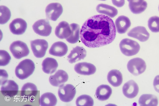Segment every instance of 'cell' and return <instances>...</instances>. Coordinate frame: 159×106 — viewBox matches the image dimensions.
<instances>
[{
  "label": "cell",
  "mask_w": 159,
  "mask_h": 106,
  "mask_svg": "<svg viewBox=\"0 0 159 106\" xmlns=\"http://www.w3.org/2000/svg\"><path fill=\"white\" fill-rule=\"evenodd\" d=\"M127 35L128 36L137 39L142 42L147 40L150 35L146 28L142 26L133 28L128 32Z\"/></svg>",
  "instance_id": "obj_12"
},
{
  "label": "cell",
  "mask_w": 159,
  "mask_h": 106,
  "mask_svg": "<svg viewBox=\"0 0 159 106\" xmlns=\"http://www.w3.org/2000/svg\"><path fill=\"white\" fill-rule=\"evenodd\" d=\"M57 102L56 96L51 92H46L42 94L40 98L39 103L41 106H54Z\"/></svg>",
  "instance_id": "obj_27"
},
{
  "label": "cell",
  "mask_w": 159,
  "mask_h": 106,
  "mask_svg": "<svg viewBox=\"0 0 159 106\" xmlns=\"http://www.w3.org/2000/svg\"><path fill=\"white\" fill-rule=\"evenodd\" d=\"M123 93L124 95L129 98H133L138 94L139 88L137 83L131 80L126 83L122 87Z\"/></svg>",
  "instance_id": "obj_14"
},
{
  "label": "cell",
  "mask_w": 159,
  "mask_h": 106,
  "mask_svg": "<svg viewBox=\"0 0 159 106\" xmlns=\"http://www.w3.org/2000/svg\"><path fill=\"white\" fill-rule=\"evenodd\" d=\"M68 75L65 71L59 70L53 75H51L49 79L50 83L53 86L60 87L63 85L68 80Z\"/></svg>",
  "instance_id": "obj_11"
},
{
  "label": "cell",
  "mask_w": 159,
  "mask_h": 106,
  "mask_svg": "<svg viewBox=\"0 0 159 106\" xmlns=\"http://www.w3.org/2000/svg\"><path fill=\"white\" fill-rule=\"evenodd\" d=\"M71 32L70 25L65 21L61 22L59 23L55 31L56 36L61 39L67 38L70 35Z\"/></svg>",
  "instance_id": "obj_17"
},
{
  "label": "cell",
  "mask_w": 159,
  "mask_h": 106,
  "mask_svg": "<svg viewBox=\"0 0 159 106\" xmlns=\"http://www.w3.org/2000/svg\"><path fill=\"white\" fill-rule=\"evenodd\" d=\"M11 57L9 53L4 50H0V65L5 66L8 64L11 60Z\"/></svg>",
  "instance_id": "obj_32"
},
{
  "label": "cell",
  "mask_w": 159,
  "mask_h": 106,
  "mask_svg": "<svg viewBox=\"0 0 159 106\" xmlns=\"http://www.w3.org/2000/svg\"><path fill=\"white\" fill-rule=\"evenodd\" d=\"M97 11L101 14L113 18L118 14V11L115 7L110 5L101 3L98 5L96 8Z\"/></svg>",
  "instance_id": "obj_26"
},
{
  "label": "cell",
  "mask_w": 159,
  "mask_h": 106,
  "mask_svg": "<svg viewBox=\"0 0 159 106\" xmlns=\"http://www.w3.org/2000/svg\"><path fill=\"white\" fill-rule=\"evenodd\" d=\"M31 49L35 56L42 58L45 55L48 47L47 41L44 39H37L30 41Z\"/></svg>",
  "instance_id": "obj_7"
},
{
  "label": "cell",
  "mask_w": 159,
  "mask_h": 106,
  "mask_svg": "<svg viewBox=\"0 0 159 106\" xmlns=\"http://www.w3.org/2000/svg\"><path fill=\"white\" fill-rule=\"evenodd\" d=\"M32 28L35 33L42 36H48L52 32V27L47 19L37 21L33 25Z\"/></svg>",
  "instance_id": "obj_8"
},
{
  "label": "cell",
  "mask_w": 159,
  "mask_h": 106,
  "mask_svg": "<svg viewBox=\"0 0 159 106\" xmlns=\"http://www.w3.org/2000/svg\"><path fill=\"white\" fill-rule=\"evenodd\" d=\"M35 64L30 59H26L21 61L16 67L15 73L16 77L20 79L27 78L33 73Z\"/></svg>",
  "instance_id": "obj_2"
},
{
  "label": "cell",
  "mask_w": 159,
  "mask_h": 106,
  "mask_svg": "<svg viewBox=\"0 0 159 106\" xmlns=\"http://www.w3.org/2000/svg\"><path fill=\"white\" fill-rule=\"evenodd\" d=\"M38 93V89L34 84L28 83L22 86L21 89V95L24 98H31L35 97Z\"/></svg>",
  "instance_id": "obj_24"
},
{
  "label": "cell",
  "mask_w": 159,
  "mask_h": 106,
  "mask_svg": "<svg viewBox=\"0 0 159 106\" xmlns=\"http://www.w3.org/2000/svg\"><path fill=\"white\" fill-rule=\"evenodd\" d=\"M148 26L152 32H159V17L153 16L151 17L148 21Z\"/></svg>",
  "instance_id": "obj_31"
},
{
  "label": "cell",
  "mask_w": 159,
  "mask_h": 106,
  "mask_svg": "<svg viewBox=\"0 0 159 106\" xmlns=\"http://www.w3.org/2000/svg\"><path fill=\"white\" fill-rule=\"evenodd\" d=\"M75 87L71 84H64L59 87L58 90V95L62 101L68 102L71 101L76 94Z\"/></svg>",
  "instance_id": "obj_6"
},
{
  "label": "cell",
  "mask_w": 159,
  "mask_h": 106,
  "mask_svg": "<svg viewBox=\"0 0 159 106\" xmlns=\"http://www.w3.org/2000/svg\"><path fill=\"white\" fill-rule=\"evenodd\" d=\"M0 23L4 24L7 23L11 17V12L9 9L4 6H0Z\"/></svg>",
  "instance_id": "obj_30"
},
{
  "label": "cell",
  "mask_w": 159,
  "mask_h": 106,
  "mask_svg": "<svg viewBox=\"0 0 159 106\" xmlns=\"http://www.w3.org/2000/svg\"><path fill=\"white\" fill-rule=\"evenodd\" d=\"M74 70L80 74L89 75L94 74L96 68L94 65L91 63L82 62L76 64L75 66Z\"/></svg>",
  "instance_id": "obj_15"
},
{
  "label": "cell",
  "mask_w": 159,
  "mask_h": 106,
  "mask_svg": "<svg viewBox=\"0 0 159 106\" xmlns=\"http://www.w3.org/2000/svg\"><path fill=\"white\" fill-rule=\"evenodd\" d=\"M86 50L82 47L76 46L73 48L67 56L68 60L70 63L84 59L86 56Z\"/></svg>",
  "instance_id": "obj_16"
},
{
  "label": "cell",
  "mask_w": 159,
  "mask_h": 106,
  "mask_svg": "<svg viewBox=\"0 0 159 106\" xmlns=\"http://www.w3.org/2000/svg\"><path fill=\"white\" fill-rule=\"evenodd\" d=\"M99 0L103 1H106V0Z\"/></svg>",
  "instance_id": "obj_36"
},
{
  "label": "cell",
  "mask_w": 159,
  "mask_h": 106,
  "mask_svg": "<svg viewBox=\"0 0 159 106\" xmlns=\"http://www.w3.org/2000/svg\"><path fill=\"white\" fill-rule=\"evenodd\" d=\"M107 79L109 83L112 86L118 87L122 83V75L119 70H112L108 73Z\"/></svg>",
  "instance_id": "obj_22"
},
{
  "label": "cell",
  "mask_w": 159,
  "mask_h": 106,
  "mask_svg": "<svg viewBox=\"0 0 159 106\" xmlns=\"http://www.w3.org/2000/svg\"><path fill=\"white\" fill-rule=\"evenodd\" d=\"M0 84L2 85L7 80L8 74L7 71L4 70H0Z\"/></svg>",
  "instance_id": "obj_33"
},
{
  "label": "cell",
  "mask_w": 159,
  "mask_h": 106,
  "mask_svg": "<svg viewBox=\"0 0 159 106\" xmlns=\"http://www.w3.org/2000/svg\"><path fill=\"white\" fill-rule=\"evenodd\" d=\"M71 32L70 36L66 39V41L71 44L77 43L79 40L80 26L77 24L72 23L70 25Z\"/></svg>",
  "instance_id": "obj_28"
},
{
  "label": "cell",
  "mask_w": 159,
  "mask_h": 106,
  "mask_svg": "<svg viewBox=\"0 0 159 106\" xmlns=\"http://www.w3.org/2000/svg\"><path fill=\"white\" fill-rule=\"evenodd\" d=\"M63 11L62 5L58 3H52L46 7L45 12L47 19L56 21L62 14Z\"/></svg>",
  "instance_id": "obj_9"
},
{
  "label": "cell",
  "mask_w": 159,
  "mask_h": 106,
  "mask_svg": "<svg viewBox=\"0 0 159 106\" xmlns=\"http://www.w3.org/2000/svg\"><path fill=\"white\" fill-rule=\"evenodd\" d=\"M42 66L43 70L44 73L52 74L56 70L58 66V63L55 59L47 57L43 61Z\"/></svg>",
  "instance_id": "obj_23"
},
{
  "label": "cell",
  "mask_w": 159,
  "mask_h": 106,
  "mask_svg": "<svg viewBox=\"0 0 159 106\" xmlns=\"http://www.w3.org/2000/svg\"><path fill=\"white\" fill-rule=\"evenodd\" d=\"M10 50L13 56L17 59L26 57L30 53L27 45L20 40L15 41L12 43L10 47Z\"/></svg>",
  "instance_id": "obj_4"
},
{
  "label": "cell",
  "mask_w": 159,
  "mask_h": 106,
  "mask_svg": "<svg viewBox=\"0 0 159 106\" xmlns=\"http://www.w3.org/2000/svg\"><path fill=\"white\" fill-rule=\"evenodd\" d=\"M139 103L142 106H156L158 104V100L157 96L154 95L144 94L140 97Z\"/></svg>",
  "instance_id": "obj_25"
},
{
  "label": "cell",
  "mask_w": 159,
  "mask_h": 106,
  "mask_svg": "<svg viewBox=\"0 0 159 106\" xmlns=\"http://www.w3.org/2000/svg\"><path fill=\"white\" fill-rule=\"evenodd\" d=\"M112 92L111 88L109 85H101L97 88L95 92V97L100 100H106L109 98Z\"/></svg>",
  "instance_id": "obj_21"
},
{
  "label": "cell",
  "mask_w": 159,
  "mask_h": 106,
  "mask_svg": "<svg viewBox=\"0 0 159 106\" xmlns=\"http://www.w3.org/2000/svg\"><path fill=\"white\" fill-rule=\"evenodd\" d=\"M131 11L134 14H138L143 12L147 7V3L144 0H127Z\"/></svg>",
  "instance_id": "obj_20"
},
{
  "label": "cell",
  "mask_w": 159,
  "mask_h": 106,
  "mask_svg": "<svg viewBox=\"0 0 159 106\" xmlns=\"http://www.w3.org/2000/svg\"><path fill=\"white\" fill-rule=\"evenodd\" d=\"M158 9H159V6H158Z\"/></svg>",
  "instance_id": "obj_37"
},
{
  "label": "cell",
  "mask_w": 159,
  "mask_h": 106,
  "mask_svg": "<svg viewBox=\"0 0 159 106\" xmlns=\"http://www.w3.org/2000/svg\"><path fill=\"white\" fill-rule=\"evenodd\" d=\"M153 85L156 91L159 93V75H157L155 78Z\"/></svg>",
  "instance_id": "obj_34"
},
{
  "label": "cell",
  "mask_w": 159,
  "mask_h": 106,
  "mask_svg": "<svg viewBox=\"0 0 159 106\" xmlns=\"http://www.w3.org/2000/svg\"><path fill=\"white\" fill-rule=\"evenodd\" d=\"M80 34L81 41L84 45L89 48H95L112 42L116 37V31L112 19L103 15H98L85 21Z\"/></svg>",
  "instance_id": "obj_1"
},
{
  "label": "cell",
  "mask_w": 159,
  "mask_h": 106,
  "mask_svg": "<svg viewBox=\"0 0 159 106\" xmlns=\"http://www.w3.org/2000/svg\"><path fill=\"white\" fill-rule=\"evenodd\" d=\"M76 104L77 106H92L93 105L94 101L90 96L83 95L77 98Z\"/></svg>",
  "instance_id": "obj_29"
},
{
  "label": "cell",
  "mask_w": 159,
  "mask_h": 106,
  "mask_svg": "<svg viewBox=\"0 0 159 106\" xmlns=\"http://www.w3.org/2000/svg\"><path fill=\"white\" fill-rule=\"evenodd\" d=\"M111 1L114 5L119 7L123 6L125 3V0H111Z\"/></svg>",
  "instance_id": "obj_35"
},
{
  "label": "cell",
  "mask_w": 159,
  "mask_h": 106,
  "mask_svg": "<svg viewBox=\"0 0 159 106\" xmlns=\"http://www.w3.org/2000/svg\"><path fill=\"white\" fill-rule=\"evenodd\" d=\"M68 50V47L65 43L62 41H57L52 45L49 52L51 55L61 57L66 54Z\"/></svg>",
  "instance_id": "obj_18"
},
{
  "label": "cell",
  "mask_w": 159,
  "mask_h": 106,
  "mask_svg": "<svg viewBox=\"0 0 159 106\" xmlns=\"http://www.w3.org/2000/svg\"><path fill=\"white\" fill-rule=\"evenodd\" d=\"M27 24L26 21L21 18L14 19L10 24L9 28L13 34L20 35L23 34L27 28Z\"/></svg>",
  "instance_id": "obj_13"
},
{
  "label": "cell",
  "mask_w": 159,
  "mask_h": 106,
  "mask_svg": "<svg viewBox=\"0 0 159 106\" xmlns=\"http://www.w3.org/2000/svg\"><path fill=\"white\" fill-rule=\"evenodd\" d=\"M19 87L17 83L12 80H7L2 85L1 91L6 96L12 97L17 94Z\"/></svg>",
  "instance_id": "obj_10"
},
{
  "label": "cell",
  "mask_w": 159,
  "mask_h": 106,
  "mask_svg": "<svg viewBox=\"0 0 159 106\" xmlns=\"http://www.w3.org/2000/svg\"><path fill=\"white\" fill-rule=\"evenodd\" d=\"M119 46L122 53L127 56L137 54L140 49V46L137 42L128 38L122 39L120 42Z\"/></svg>",
  "instance_id": "obj_3"
},
{
  "label": "cell",
  "mask_w": 159,
  "mask_h": 106,
  "mask_svg": "<svg viewBox=\"0 0 159 106\" xmlns=\"http://www.w3.org/2000/svg\"><path fill=\"white\" fill-rule=\"evenodd\" d=\"M131 24L129 19L124 15L119 16L115 21L117 31L120 34L125 33L130 26Z\"/></svg>",
  "instance_id": "obj_19"
},
{
  "label": "cell",
  "mask_w": 159,
  "mask_h": 106,
  "mask_svg": "<svg viewBox=\"0 0 159 106\" xmlns=\"http://www.w3.org/2000/svg\"><path fill=\"white\" fill-rule=\"evenodd\" d=\"M127 68L131 73L137 76L144 72L146 68V65L142 59L136 57L128 61Z\"/></svg>",
  "instance_id": "obj_5"
}]
</instances>
